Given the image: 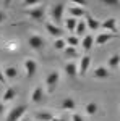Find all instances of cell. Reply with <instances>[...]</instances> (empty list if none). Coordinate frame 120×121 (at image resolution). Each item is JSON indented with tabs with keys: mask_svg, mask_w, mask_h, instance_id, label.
Returning <instances> with one entry per match:
<instances>
[{
	"mask_svg": "<svg viewBox=\"0 0 120 121\" xmlns=\"http://www.w3.org/2000/svg\"><path fill=\"white\" fill-rule=\"evenodd\" d=\"M54 47H55L57 50H65V48H67V40H65L63 37L57 39L55 42H54Z\"/></svg>",
	"mask_w": 120,
	"mask_h": 121,
	"instance_id": "484cf974",
	"label": "cell"
},
{
	"mask_svg": "<svg viewBox=\"0 0 120 121\" xmlns=\"http://www.w3.org/2000/svg\"><path fill=\"white\" fill-rule=\"evenodd\" d=\"M5 19H7V15H5V11H2V10H0V24H2Z\"/></svg>",
	"mask_w": 120,
	"mask_h": 121,
	"instance_id": "f546056e",
	"label": "cell"
},
{
	"mask_svg": "<svg viewBox=\"0 0 120 121\" xmlns=\"http://www.w3.org/2000/svg\"><path fill=\"white\" fill-rule=\"evenodd\" d=\"M28 15H29V16H31L33 19H36V21H41V19H44V15H46V5L39 3L37 7L28 8Z\"/></svg>",
	"mask_w": 120,
	"mask_h": 121,
	"instance_id": "8992f818",
	"label": "cell"
},
{
	"mask_svg": "<svg viewBox=\"0 0 120 121\" xmlns=\"http://www.w3.org/2000/svg\"><path fill=\"white\" fill-rule=\"evenodd\" d=\"M63 24L68 31H75V29H76V24H78V19L73 18V16H67V18L63 19Z\"/></svg>",
	"mask_w": 120,
	"mask_h": 121,
	"instance_id": "44dd1931",
	"label": "cell"
},
{
	"mask_svg": "<svg viewBox=\"0 0 120 121\" xmlns=\"http://www.w3.org/2000/svg\"><path fill=\"white\" fill-rule=\"evenodd\" d=\"M67 40V47H73V48H76L78 45H81V40H80V37L78 36H68V37L65 39Z\"/></svg>",
	"mask_w": 120,
	"mask_h": 121,
	"instance_id": "603a6c76",
	"label": "cell"
},
{
	"mask_svg": "<svg viewBox=\"0 0 120 121\" xmlns=\"http://www.w3.org/2000/svg\"><path fill=\"white\" fill-rule=\"evenodd\" d=\"M19 121H31V120H29V118H24V116H23V118H21Z\"/></svg>",
	"mask_w": 120,
	"mask_h": 121,
	"instance_id": "836d02e7",
	"label": "cell"
},
{
	"mask_svg": "<svg viewBox=\"0 0 120 121\" xmlns=\"http://www.w3.org/2000/svg\"><path fill=\"white\" fill-rule=\"evenodd\" d=\"M63 52H65V55L68 56V58H70V56H72V58H75V56L78 55V53H76V48H73V47H67Z\"/></svg>",
	"mask_w": 120,
	"mask_h": 121,
	"instance_id": "4316f807",
	"label": "cell"
},
{
	"mask_svg": "<svg viewBox=\"0 0 120 121\" xmlns=\"http://www.w3.org/2000/svg\"><path fill=\"white\" fill-rule=\"evenodd\" d=\"M16 97V91L13 89V87H7L5 89V92H3V97H2V102H11L13 99Z\"/></svg>",
	"mask_w": 120,
	"mask_h": 121,
	"instance_id": "ffe728a7",
	"label": "cell"
},
{
	"mask_svg": "<svg viewBox=\"0 0 120 121\" xmlns=\"http://www.w3.org/2000/svg\"><path fill=\"white\" fill-rule=\"evenodd\" d=\"M3 74H5L7 79H16L18 78V69L15 66H7L5 71H3Z\"/></svg>",
	"mask_w": 120,
	"mask_h": 121,
	"instance_id": "7402d4cb",
	"label": "cell"
},
{
	"mask_svg": "<svg viewBox=\"0 0 120 121\" xmlns=\"http://www.w3.org/2000/svg\"><path fill=\"white\" fill-rule=\"evenodd\" d=\"M24 69H26V78H33L37 71V63L34 58H26L24 60Z\"/></svg>",
	"mask_w": 120,
	"mask_h": 121,
	"instance_id": "30bf717a",
	"label": "cell"
},
{
	"mask_svg": "<svg viewBox=\"0 0 120 121\" xmlns=\"http://www.w3.org/2000/svg\"><path fill=\"white\" fill-rule=\"evenodd\" d=\"M97 112H99V105L96 102H88L86 103V115L92 116V115H96Z\"/></svg>",
	"mask_w": 120,
	"mask_h": 121,
	"instance_id": "cb8c5ba5",
	"label": "cell"
},
{
	"mask_svg": "<svg viewBox=\"0 0 120 121\" xmlns=\"http://www.w3.org/2000/svg\"><path fill=\"white\" fill-rule=\"evenodd\" d=\"M107 66H109L110 69H117V68H120V53H114V55L107 60Z\"/></svg>",
	"mask_w": 120,
	"mask_h": 121,
	"instance_id": "d6986e66",
	"label": "cell"
},
{
	"mask_svg": "<svg viewBox=\"0 0 120 121\" xmlns=\"http://www.w3.org/2000/svg\"><path fill=\"white\" fill-rule=\"evenodd\" d=\"M0 44H2V39H0Z\"/></svg>",
	"mask_w": 120,
	"mask_h": 121,
	"instance_id": "e575fe53",
	"label": "cell"
},
{
	"mask_svg": "<svg viewBox=\"0 0 120 121\" xmlns=\"http://www.w3.org/2000/svg\"><path fill=\"white\" fill-rule=\"evenodd\" d=\"M52 121H67V120H65V118H62V116H55Z\"/></svg>",
	"mask_w": 120,
	"mask_h": 121,
	"instance_id": "d6a6232c",
	"label": "cell"
},
{
	"mask_svg": "<svg viewBox=\"0 0 120 121\" xmlns=\"http://www.w3.org/2000/svg\"><path fill=\"white\" fill-rule=\"evenodd\" d=\"M94 45V36H91V34H86L83 37V40H81V47H83L84 52H88V50H91V47Z\"/></svg>",
	"mask_w": 120,
	"mask_h": 121,
	"instance_id": "e0dca14e",
	"label": "cell"
},
{
	"mask_svg": "<svg viewBox=\"0 0 120 121\" xmlns=\"http://www.w3.org/2000/svg\"><path fill=\"white\" fill-rule=\"evenodd\" d=\"M115 37V34H110V32H102V34H99L97 37L94 39V44L96 45H106L109 40H112V39Z\"/></svg>",
	"mask_w": 120,
	"mask_h": 121,
	"instance_id": "5bb4252c",
	"label": "cell"
},
{
	"mask_svg": "<svg viewBox=\"0 0 120 121\" xmlns=\"http://www.w3.org/2000/svg\"><path fill=\"white\" fill-rule=\"evenodd\" d=\"M58 81H60V73L58 71H50L49 74L46 76V89L49 94H52L57 89L58 86Z\"/></svg>",
	"mask_w": 120,
	"mask_h": 121,
	"instance_id": "7a4b0ae2",
	"label": "cell"
},
{
	"mask_svg": "<svg viewBox=\"0 0 120 121\" xmlns=\"http://www.w3.org/2000/svg\"><path fill=\"white\" fill-rule=\"evenodd\" d=\"M101 28L106 29V32H110V34H115V36H119V26H117V18H110L104 19L101 23Z\"/></svg>",
	"mask_w": 120,
	"mask_h": 121,
	"instance_id": "5b68a950",
	"label": "cell"
},
{
	"mask_svg": "<svg viewBox=\"0 0 120 121\" xmlns=\"http://www.w3.org/2000/svg\"><path fill=\"white\" fill-rule=\"evenodd\" d=\"M92 78H94V79H99V81L109 79V78H110V71H109L107 66H97V68L92 71Z\"/></svg>",
	"mask_w": 120,
	"mask_h": 121,
	"instance_id": "7c38bea8",
	"label": "cell"
},
{
	"mask_svg": "<svg viewBox=\"0 0 120 121\" xmlns=\"http://www.w3.org/2000/svg\"><path fill=\"white\" fill-rule=\"evenodd\" d=\"M106 5H117V2L115 0H109V2H104Z\"/></svg>",
	"mask_w": 120,
	"mask_h": 121,
	"instance_id": "1f68e13d",
	"label": "cell"
},
{
	"mask_svg": "<svg viewBox=\"0 0 120 121\" xmlns=\"http://www.w3.org/2000/svg\"><path fill=\"white\" fill-rule=\"evenodd\" d=\"M3 112H5V103H3V102H0V116L3 115Z\"/></svg>",
	"mask_w": 120,
	"mask_h": 121,
	"instance_id": "4dcf8cb0",
	"label": "cell"
},
{
	"mask_svg": "<svg viewBox=\"0 0 120 121\" xmlns=\"http://www.w3.org/2000/svg\"><path fill=\"white\" fill-rule=\"evenodd\" d=\"M62 108H63V110H67V112H75L76 103H75V100L72 99V97H67V99H63V100H62Z\"/></svg>",
	"mask_w": 120,
	"mask_h": 121,
	"instance_id": "ac0fdd59",
	"label": "cell"
},
{
	"mask_svg": "<svg viewBox=\"0 0 120 121\" xmlns=\"http://www.w3.org/2000/svg\"><path fill=\"white\" fill-rule=\"evenodd\" d=\"M26 110H28L26 105H18V107L11 108V112L8 113V116H7V120H5V121H19L23 116H24Z\"/></svg>",
	"mask_w": 120,
	"mask_h": 121,
	"instance_id": "277c9868",
	"label": "cell"
},
{
	"mask_svg": "<svg viewBox=\"0 0 120 121\" xmlns=\"http://www.w3.org/2000/svg\"><path fill=\"white\" fill-rule=\"evenodd\" d=\"M72 121H84V120H83V116H81V115L73 113V115H72Z\"/></svg>",
	"mask_w": 120,
	"mask_h": 121,
	"instance_id": "83f0119b",
	"label": "cell"
},
{
	"mask_svg": "<svg viewBox=\"0 0 120 121\" xmlns=\"http://www.w3.org/2000/svg\"><path fill=\"white\" fill-rule=\"evenodd\" d=\"M63 69H65V74L68 76V78H72V79H75L78 76V65L73 63V61H68Z\"/></svg>",
	"mask_w": 120,
	"mask_h": 121,
	"instance_id": "4fadbf2b",
	"label": "cell"
},
{
	"mask_svg": "<svg viewBox=\"0 0 120 121\" xmlns=\"http://www.w3.org/2000/svg\"><path fill=\"white\" fill-rule=\"evenodd\" d=\"M44 97H46L44 87H42V86H36L34 91L31 92V102L33 103H42L44 102Z\"/></svg>",
	"mask_w": 120,
	"mask_h": 121,
	"instance_id": "8fae6325",
	"label": "cell"
},
{
	"mask_svg": "<svg viewBox=\"0 0 120 121\" xmlns=\"http://www.w3.org/2000/svg\"><path fill=\"white\" fill-rule=\"evenodd\" d=\"M86 31H88L86 21H84V19L78 21V24H76V29H75V36H78V37H84V36H86Z\"/></svg>",
	"mask_w": 120,
	"mask_h": 121,
	"instance_id": "2e32d148",
	"label": "cell"
},
{
	"mask_svg": "<svg viewBox=\"0 0 120 121\" xmlns=\"http://www.w3.org/2000/svg\"><path fill=\"white\" fill-rule=\"evenodd\" d=\"M89 66H91V56L89 55H83L81 58H80V65H78V76H81V78L86 76Z\"/></svg>",
	"mask_w": 120,
	"mask_h": 121,
	"instance_id": "ba28073f",
	"label": "cell"
},
{
	"mask_svg": "<svg viewBox=\"0 0 120 121\" xmlns=\"http://www.w3.org/2000/svg\"><path fill=\"white\" fill-rule=\"evenodd\" d=\"M68 13H70V15H68V16H73V18H81V16H86V15H88V11H86V8H84L83 5H78V3H73V5H70V7H68Z\"/></svg>",
	"mask_w": 120,
	"mask_h": 121,
	"instance_id": "52a82bcc",
	"label": "cell"
},
{
	"mask_svg": "<svg viewBox=\"0 0 120 121\" xmlns=\"http://www.w3.org/2000/svg\"><path fill=\"white\" fill-rule=\"evenodd\" d=\"M36 118L39 121H52L55 116H54L52 113H49V112H37L36 113Z\"/></svg>",
	"mask_w": 120,
	"mask_h": 121,
	"instance_id": "d4e9b609",
	"label": "cell"
},
{
	"mask_svg": "<svg viewBox=\"0 0 120 121\" xmlns=\"http://www.w3.org/2000/svg\"><path fill=\"white\" fill-rule=\"evenodd\" d=\"M28 44L33 50H42L46 47V39L42 37L41 34H31L28 39Z\"/></svg>",
	"mask_w": 120,
	"mask_h": 121,
	"instance_id": "3957f363",
	"label": "cell"
},
{
	"mask_svg": "<svg viewBox=\"0 0 120 121\" xmlns=\"http://www.w3.org/2000/svg\"><path fill=\"white\" fill-rule=\"evenodd\" d=\"M84 21H86V26H88V29H92V31H96V29L101 28V21H99V19H96V18H92L89 13L84 16Z\"/></svg>",
	"mask_w": 120,
	"mask_h": 121,
	"instance_id": "9a60e30c",
	"label": "cell"
},
{
	"mask_svg": "<svg viewBox=\"0 0 120 121\" xmlns=\"http://www.w3.org/2000/svg\"><path fill=\"white\" fill-rule=\"evenodd\" d=\"M67 8L65 3H55L52 8H50V18H52V23L58 26V23L63 21V11Z\"/></svg>",
	"mask_w": 120,
	"mask_h": 121,
	"instance_id": "6da1fadb",
	"label": "cell"
},
{
	"mask_svg": "<svg viewBox=\"0 0 120 121\" xmlns=\"http://www.w3.org/2000/svg\"><path fill=\"white\" fill-rule=\"evenodd\" d=\"M0 84H7V78L3 74V69L0 68Z\"/></svg>",
	"mask_w": 120,
	"mask_h": 121,
	"instance_id": "f1b7e54d",
	"label": "cell"
},
{
	"mask_svg": "<svg viewBox=\"0 0 120 121\" xmlns=\"http://www.w3.org/2000/svg\"><path fill=\"white\" fill-rule=\"evenodd\" d=\"M44 26H46L47 32H49L50 36H54L55 39H60V37H62V34H63V29L58 28L57 24H54L52 21H46V23H44Z\"/></svg>",
	"mask_w": 120,
	"mask_h": 121,
	"instance_id": "9c48e42d",
	"label": "cell"
}]
</instances>
